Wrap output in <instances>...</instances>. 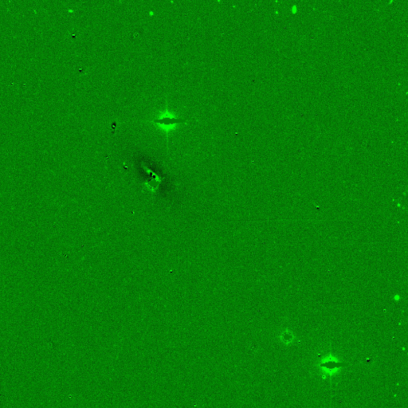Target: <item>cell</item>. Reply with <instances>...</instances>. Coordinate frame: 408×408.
<instances>
[{
    "label": "cell",
    "instance_id": "1",
    "mask_svg": "<svg viewBox=\"0 0 408 408\" xmlns=\"http://www.w3.org/2000/svg\"><path fill=\"white\" fill-rule=\"evenodd\" d=\"M188 120H184V119H178L175 118L173 115L169 114L168 111L166 110V114H163L161 118H156L154 120H152V122L155 124H158L161 125V128L164 130L166 131V133H168L169 131L175 129V126L178 124H181L184 122L187 121Z\"/></svg>",
    "mask_w": 408,
    "mask_h": 408
},
{
    "label": "cell",
    "instance_id": "2",
    "mask_svg": "<svg viewBox=\"0 0 408 408\" xmlns=\"http://www.w3.org/2000/svg\"><path fill=\"white\" fill-rule=\"evenodd\" d=\"M346 364L344 363H338V362L333 361V360H329L326 363H322L321 366L327 368L329 371H334V369H338V368L341 367V366H345Z\"/></svg>",
    "mask_w": 408,
    "mask_h": 408
}]
</instances>
